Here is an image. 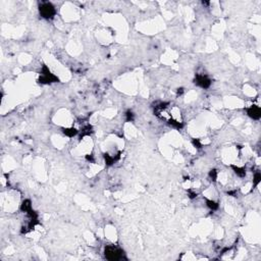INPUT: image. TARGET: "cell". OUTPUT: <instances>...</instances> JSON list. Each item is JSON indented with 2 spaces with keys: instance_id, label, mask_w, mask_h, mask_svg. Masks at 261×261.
<instances>
[{
  "instance_id": "2",
  "label": "cell",
  "mask_w": 261,
  "mask_h": 261,
  "mask_svg": "<svg viewBox=\"0 0 261 261\" xmlns=\"http://www.w3.org/2000/svg\"><path fill=\"white\" fill-rule=\"evenodd\" d=\"M105 258L111 261H117L123 258V251L114 246H106L104 251Z\"/></svg>"
},
{
  "instance_id": "6",
  "label": "cell",
  "mask_w": 261,
  "mask_h": 261,
  "mask_svg": "<svg viewBox=\"0 0 261 261\" xmlns=\"http://www.w3.org/2000/svg\"><path fill=\"white\" fill-rule=\"evenodd\" d=\"M62 132H63L64 135L69 137V138H72V137H75L76 135H78V133H79V131H78L77 129H75V128L62 129Z\"/></svg>"
},
{
  "instance_id": "5",
  "label": "cell",
  "mask_w": 261,
  "mask_h": 261,
  "mask_svg": "<svg viewBox=\"0 0 261 261\" xmlns=\"http://www.w3.org/2000/svg\"><path fill=\"white\" fill-rule=\"evenodd\" d=\"M247 114H248L251 118H253V119H255V120L260 119V117H261V109H260V107L257 106V105L250 106L249 108H247Z\"/></svg>"
},
{
  "instance_id": "10",
  "label": "cell",
  "mask_w": 261,
  "mask_h": 261,
  "mask_svg": "<svg viewBox=\"0 0 261 261\" xmlns=\"http://www.w3.org/2000/svg\"><path fill=\"white\" fill-rule=\"evenodd\" d=\"M261 181V173L259 170L255 171L254 173V177H253V185H254V188H256L258 185H259V183Z\"/></svg>"
},
{
  "instance_id": "8",
  "label": "cell",
  "mask_w": 261,
  "mask_h": 261,
  "mask_svg": "<svg viewBox=\"0 0 261 261\" xmlns=\"http://www.w3.org/2000/svg\"><path fill=\"white\" fill-rule=\"evenodd\" d=\"M119 158V154H118L116 157H113V156H110L109 154H104V159H105V162H106V165H112L113 163L115 162L116 160H118Z\"/></svg>"
},
{
  "instance_id": "16",
  "label": "cell",
  "mask_w": 261,
  "mask_h": 261,
  "mask_svg": "<svg viewBox=\"0 0 261 261\" xmlns=\"http://www.w3.org/2000/svg\"><path fill=\"white\" fill-rule=\"evenodd\" d=\"M184 92V89L181 88V89H177V95H181V94Z\"/></svg>"
},
{
  "instance_id": "9",
  "label": "cell",
  "mask_w": 261,
  "mask_h": 261,
  "mask_svg": "<svg viewBox=\"0 0 261 261\" xmlns=\"http://www.w3.org/2000/svg\"><path fill=\"white\" fill-rule=\"evenodd\" d=\"M231 167H232L234 170H235V173L238 174V176L240 177H244L245 176H246V170H245V168L239 167V166H236V165H234V164L231 165Z\"/></svg>"
},
{
  "instance_id": "11",
  "label": "cell",
  "mask_w": 261,
  "mask_h": 261,
  "mask_svg": "<svg viewBox=\"0 0 261 261\" xmlns=\"http://www.w3.org/2000/svg\"><path fill=\"white\" fill-rule=\"evenodd\" d=\"M206 205H207V207H209L211 210H217L219 207V205L216 202L211 201V200H206Z\"/></svg>"
},
{
  "instance_id": "12",
  "label": "cell",
  "mask_w": 261,
  "mask_h": 261,
  "mask_svg": "<svg viewBox=\"0 0 261 261\" xmlns=\"http://www.w3.org/2000/svg\"><path fill=\"white\" fill-rule=\"evenodd\" d=\"M209 177H210V179H211L213 182L216 181V179H217V171H216V169H212V170H210V173H209Z\"/></svg>"
},
{
  "instance_id": "13",
  "label": "cell",
  "mask_w": 261,
  "mask_h": 261,
  "mask_svg": "<svg viewBox=\"0 0 261 261\" xmlns=\"http://www.w3.org/2000/svg\"><path fill=\"white\" fill-rule=\"evenodd\" d=\"M126 122H133L134 120V114L131 110H128V111H126Z\"/></svg>"
},
{
  "instance_id": "1",
  "label": "cell",
  "mask_w": 261,
  "mask_h": 261,
  "mask_svg": "<svg viewBox=\"0 0 261 261\" xmlns=\"http://www.w3.org/2000/svg\"><path fill=\"white\" fill-rule=\"evenodd\" d=\"M39 12L43 18L50 20L55 15L56 10L51 2H42L39 4Z\"/></svg>"
},
{
  "instance_id": "15",
  "label": "cell",
  "mask_w": 261,
  "mask_h": 261,
  "mask_svg": "<svg viewBox=\"0 0 261 261\" xmlns=\"http://www.w3.org/2000/svg\"><path fill=\"white\" fill-rule=\"evenodd\" d=\"M86 159H87L88 161H90V162H94V158L92 155H87L86 156Z\"/></svg>"
},
{
  "instance_id": "7",
  "label": "cell",
  "mask_w": 261,
  "mask_h": 261,
  "mask_svg": "<svg viewBox=\"0 0 261 261\" xmlns=\"http://www.w3.org/2000/svg\"><path fill=\"white\" fill-rule=\"evenodd\" d=\"M21 210L26 212V213H29L31 210H33L32 209V204H31V201L30 200H25L23 202V204L21 205Z\"/></svg>"
},
{
  "instance_id": "3",
  "label": "cell",
  "mask_w": 261,
  "mask_h": 261,
  "mask_svg": "<svg viewBox=\"0 0 261 261\" xmlns=\"http://www.w3.org/2000/svg\"><path fill=\"white\" fill-rule=\"evenodd\" d=\"M58 81H59L58 78L54 76L46 65H43L41 69V77L39 79V83H41V84H51V83H56Z\"/></svg>"
},
{
  "instance_id": "14",
  "label": "cell",
  "mask_w": 261,
  "mask_h": 261,
  "mask_svg": "<svg viewBox=\"0 0 261 261\" xmlns=\"http://www.w3.org/2000/svg\"><path fill=\"white\" fill-rule=\"evenodd\" d=\"M193 145H194V146H195L196 148H201V147H202V145H201L200 141H199L198 139H194V140H193Z\"/></svg>"
},
{
  "instance_id": "4",
  "label": "cell",
  "mask_w": 261,
  "mask_h": 261,
  "mask_svg": "<svg viewBox=\"0 0 261 261\" xmlns=\"http://www.w3.org/2000/svg\"><path fill=\"white\" fill-rule=\"evenodd\" d=\"M194 83L202 89H208L211 86V80L204 75H196Z\"/></svg>"
}]
</instances>
